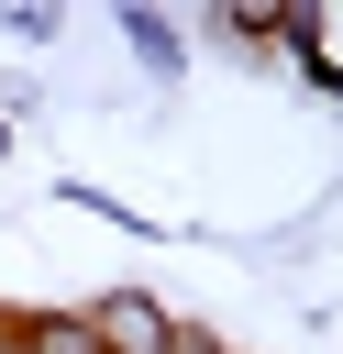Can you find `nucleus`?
Returning <instances> with one entry per match:
<instances>
[{
    "instance_id": "nucleus-1",
    "label": "nucleus",
    "mask_w": 343,
    "mask_h": 354,
    "mask_svg": "<svg viewBox=\"0 0 343 354\" xmlns=\"http://www.w3.org/2000/svg\"><path fill=\"white\" fill-rule=\"evenodd\" d=\"M77 321H89V343H100V354H177V332H188L155 288H100Z\"/></svg>"
},
{
    "instance_id": "nucleus-2",
    "label": "nucleus",
    "mask_w": 343,
    "mask_h": 354,
    "mask_svg": "<svg viewBox=\"0 0 343 354\" xmlns=\"http://www.w3.org/2000/svg\"><path fill=\"white\" fill-rule=\"evenodd\" d=\"M122 44L144 55V77H188V33L166 11H122Z\"/></svg>"
},
{
    "instance_id": "nucleus-3",
    "label": "nucleus",
    "mask_w": 343,
    "mask_h": 354,
    "mask_svg": "<svg viewBox=\"0 0 343 354\" xmlns=\"http://www.w3.org/2000/svg\"><path fill=\"white\" fill-rule=\"evenodd\" d=\"M22 354H100L77 310H22Z\"/></svg>"
},
{
    "instance_id": "nucleus-4",
    "label": "nucleus",
    "mask_w": 343,
    "mask_h": 354,
    "mask_svg": "<svg viewBox=\"0 0 343 354\" xmlns=\"http://www.w3.org/2000/svg\"><path fill=\"white\" fill-rule=\"evenodd\" d=\"M177 354H221V332H199V321H188V332H177Z\"/></svg>"
},
{
    "instance_id": "nucleus-5",
    "label": "nucleus",
    "mask_w": 343,
    "mask_h": 354,
    "mask_svg": "<svg viewBox=\"0 0 343 354\" xmlns=\"http://www.w3.org/2000/svg\"><path fill=\"white\" fill-rule=\"evenodd\" d=\"M0 354H22V310H0Z\"/></svg>"
},
{
    "instance_id": "nucleus-6",
    "label": "nucleus",
    "mask_w": 343,
    "mask_h": 354,
    "mask_svg": "<svg viewBox=\"0 0 343 354\" xmlns=\"http://www.w3.org/2000/svg\"><path fill=\"white\" fill-rule=\"evenodd\" d=\"M0 144H11V122H0Z\"/></svg>"
}]
</instances>
